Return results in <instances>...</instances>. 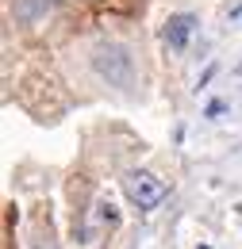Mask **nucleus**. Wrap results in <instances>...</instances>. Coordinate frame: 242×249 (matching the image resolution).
Returning <instances> with one entry per match:
<instances>
[{"instance_id": "obj_6", "label": "nucleus", "mask_w": 242, "mask_h": 249, "mask_svg": "<svg viewBox=\"0 0 242 249\" xmlns=\"http://www.w3.org/2000/svg\"><path fill=\"white\" fill-rule=\"evenodd\" d=\"M215 115H223V100H212V104H208V119H215Z\"/></svg>"}, {"instance_id": "obj_2", "label": "nucleus", "mask_w": 242, "mask_h": 249, "mask_svg": "<svg viewBox=\"0 0 242 249\" xmlns=\"http://www.w3.org/2000/svg\"><path fill=\"white\" fill-rule=\"evenodd\" d=\"M123 192H127V199H131L139 211H154V207L165 199V180H158L154 173L135 169V173L123 177Z\"/></svg>"}, {"instance_id": "obj_3", "label": "nucleus", "mask_w": 242, "mask_h": 249, "mask_svg": "<svg viewBox=\"0 0 242 249\" xmlns=\"http://www.w3.org/2000/svg\"><path fill=\"white\" fill-rule=\"evenodd\" d=\"M192 31H196V16L177 12V16H169V19H165V31H161V35H165V46L181 54L184 46H188V38H192Z\"/></svg>"}, {"instance_id": "obj_7", "label": "nucleus", "mask_w": 242, "mask_h": 249, "mask_svg": "<svg viewBox=\"0 0 242 249\" xmlns=\"http://www.w3.org/2000/svg\"><path fill=\"white\" fill-rule=\"evenodd\" d=\"M227 19H231V23H239V19H242V0L235 4V8H227Z\"/></svg>"}, {"instance_id": "obj_8", "label": "nucleus", "mask_w": 242, "mask_h": 249, "mask_svg": "<svg viewBox=\"0 0 242 249\" xmlns=\"http://www.w3.org/2000/svg\"><path fill=\"white\" fill-rule=\"evenodd\" d=\"M235 77H242V62H239V65H235Z\"/></svg>"}, {"instance_id": "obj_5", "label": "nucleus", "mask_w": 242, "mask_h": 249, "mask_svg": "<svg viewBox=\"0 0 242 249\" xmlns=\"http://www.w3.org/2000/svg\"><path fill=\"white\" fill-rule=\"evenodd\" d=\"M212 77H215V65H208V69H204V77L196 81V89H208V81H212Z\"/></svg>"}, {"instance_id": "obj_4", "label": "nucleus", "mask_w": 242, "mask_h": 249, "mask_svg": "<svg viewBox=\"0 0 242 249\" xmlns=\"http://www.w3.org/2000/svg\"><path fill=\"white\" fill-rule=\"evenodd\" d=\"M100 218L112 226V222H116V207H112V203H100Z\"/></svg>"}, {"instance_id": "obj_1", "label": "nucleus", "mask_w": 242, "mask_h": 249, "mask_svg": "<svg viewBox=\"0 0 242 249\" xmlns=\"http://www.w3.org/2000/svg\"><path fill=\"white\" fill-rule=\"evenodd\" d=\"M92 69L108 81V85H116V89H127L131 81H135V62H131V54L116 46V42H104V46H96V54H92Z\"/></svg>"}]
</instances>
